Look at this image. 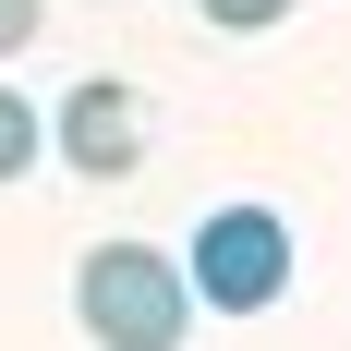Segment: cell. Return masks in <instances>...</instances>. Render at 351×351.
<instances>
[{
  "label": "cell",
  "mask_w": 351,
  "mask_h": 351,
  "mask_svg": "<svg viewBox=\"0 0 351 351\" xmlns=\"http://www.w3.org/2000/svg\"><path fill=\"white\" fill-rule=\"evenodd\" d=\"M73 327L97 351H182L194 327V279H182V254L158 243H97L73 267Z\"/></svg>",
  "instance_id": "6da1fadb"
},
{
  "label": "cell",
  "mask_w": 351,
  "mask_h": 351,
  "mask_svg": "<svg viewBox=\"0 0 351 351\" xmlns=\"http://www.w3.org/2000/svg\"><path fill=\"white\" fill-rule=\"evenodd\" d=\"M182 279H194L206 315H267V303L291 291V218H279V206H206Z\"/></svg>",
  "instance_id": "7a4b0ae2"
},
{
  "label": "cell",
  "mask_w": 351,
  "mask_h": 351,
  "mask_svg": "<svg viewBox=\"0 0 351 351\" xmlns=\"http://www.w3.org/2000/svg\"><path fill=\"white\" fill-rule=\"evenodd\" d=\"M49 145H61V170H85V182L145 170V97L109 85V73H85V85L61 97V121H49Z\"/></svg>",
  "instance_id": "3957f363"
},
{
  "label": "cell",
  "mask_w": 351,
  "mask_h": 351,
  "mask_svg": "<svg viewBox=\"0 0 351 351\" xmlns=\"http://www.w3.org/2000/svg\"><path fill=\"white\" fill-rule=\"evenodd\" d=\"M36 158H49V121L25 109V85H0V182H25Z\"/></svg>",
  "instance_id": "277c9868"
},
{
  "label": "cell",
  "mask_w": 351,
  "mask_h": 351,
  "mask_svg": "<svg viewBox=\"0 0 351 351\" xmlns=\"http://www.w3.org/2000/svg\"><path fill=\"white\" fill-rule=\"evenodd\" d=\"M206 25H230V36H267V25H291V0H206Z\"/></svg>",
  "instance_id": "5b68a950"
},
{
  "label": "cell",
  "mask_w": 351,
  "mask_h": 351,
  "mask_svg": "<svg viewBox=\"0 0 351 351\" xmlns=\"http://www.w3.org/2000/svg\"><path fill=\"white\" fill-rule=\"evenodd\" d=\"M36 25H49V0H0V61H25Z\"/></svg>",
  "instance_id": "8992f818"
}]
</instances>
